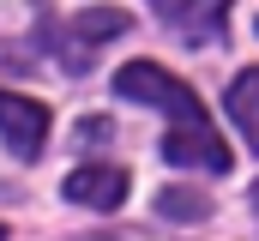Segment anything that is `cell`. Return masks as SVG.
Instances as JSON below:
<instances>
[{"instance_id": "30bf717a", "label": "cell", "mask_w": 259, "mask_h": 241, "mask_svg": "<svg viewBox=\"0 0 259 241\" xmlns=\"http://www.w3.org/2000/svg\"><path fill=\"white\" fill-rule=\"evenodd\" d=\"M0 241H6V223H0Z\"/></svg>"}, {"instance_id": "52a82bcc", "label": "cell", "mask_w": 259, "mask_h": 241, "mask_svg": "<svg viewBox=\"0 0 259 241\" xmlns=\"http://www.w3.org/2000/svg\"><path fill=\"white\" fill-rule=\"evenodd\" d=\"M157 217H169V223H199V217H211V193H199V187H163V193H157Z\"/></svg>"}, {"instance_id": "8992f818", "label": "cell", "mask_w": 259, "mask_h": 241, "mask_svg": "<svg viewBox=\"0 0 259 241\" xmlns=\"http://www.w3.org/2000/svg\"><path fill=\"white\" fill-rule=\"evenodd\" d=\"M229 115H235V127H241V139L259 151V66H247V72H235L229 78Z\"/></svg>"}, {"instance_id": "3957f363", "label": "cell", "mask_w": 259, "mask_h": 241, "mask_svg": "<svg viewBox=\"0 0 259 241\" xmlns=\"http://www.w3.org/2000/svg\"><path fill=\"white\" fill-rule=\"evenodd\" d=\"M0 139L12 145V157L36 163L42 145H49V109L36 97H18V91H0Z\"/></svg>"}, {"instance_id": "ba28073f", "label": "cell", "mask_w": 259, "mask_h": 241, "mask_svg": "<svg viewBox=\"0 0 259 241\" xmlns=\"http://www.w3.org/2000/svg\"><path fill=\"white\" fill-rule=\"evenodd\" d=\"M109 133H115V127H109V120H103V115H91V120H84V127H78V139H84V145H103Z\"/></svg>"}, {"instance_id": "7a4b0ae2", "label": "cell", "mask_w": 259, "mask_h": 241, "mask_svg": "<svg viewBox=\"0 0 259 241\" xmlns=\"http://www.w3.org/2000/svg\"><path fill=\"white\" fill-rule=\"evenodd\" d=\"M127 30H133V18L121 12V6H91V12H78V18L66 24V36L55 30V24H42V49H49V43H61L66 72H84V66H91V49H103V43L127 36Z\"/></svg>"}, {"instance_id": "5b68a950", "label": "cell", "mask_w": 259, "mask_h": 241, "mask_svg": "<svg viewBox=\"0 0 259 241\" xmlns=\"http://www.w3.org/2000/svg\"><path fill=\"white\" fill-rule=\"evenodd\" d=\"M66 199L84 205V211H121L127 205V169H115V163H78L66 175Z\"/></svg>"}, {"instance_id": "9c48e42d", "label": "cell", "mask_w": 259, "mask_h": 241, "mask_svg": "<svg viewBox=\"0 0 259 241\" xmlns=\"http://www.w3.org/2000/svg\"><path fill=\"white\" fill-rule=\"evenodd\" d=\"M253 211H259V187H253Z\"/></svg>"}, {"instance_id": "277c9868", "label": "cell", "mask_w": 259, "mask_h": 241, "mask_svg": "<svg viewBox=\"0 0 259 241\" xmlns=\"http://www.w3.org/2000/svg\"><path fill=\"white\" fill-rule=\"evenodd\" d=\"M151 12L181 36V43H217L223 36V18H229V0H151Z\"/></svg>"}, {"instance_id": "6da1fadb", "label": "cell", "mask_w": 259, "mask_h": 241, "mask_svg": "<svg viewBox=\"0 0 259 241\" xmlns=\"http://www.w3.org/2000/svg\"><path fill=\"white\" fill-rule=\"evenodd\" d=\"M115 91L127 97V103H151V109H163V115L175 120V133L163 139V157L175 163V169H205V175H229V145H223V133L211 127L205 115V103L193 97V85H181L169 66H157V60H127L121 72H115Z\"/></svg>"}]
</instances>
